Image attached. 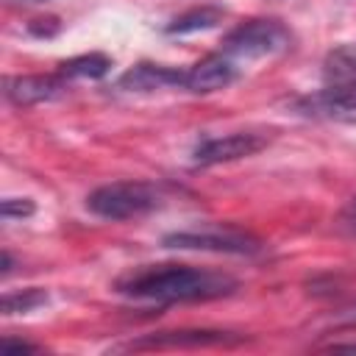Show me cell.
Wrapping results in <instances>:
<instances>
[{
    "label": "cell",
    "mask_w": 356,
    "mask_h": 356,
    "mask_svg": "<svg viewBox=\"0 0 356 356\" xmlns=\"http://www.w3.org/2000/svg\"><path fill=\"white\" fill-rule=\"evenodd\" d=\"M339 228L348 231V234H356V197L342 209V214H339Z\"/></svg>",
    "instance_id": "2e32d148"
},
{
    "label": "cell",
    "mask_w": 356,
    "mask_h": 356,
    "mask_svg": "<svg viewBox=\"0 0 356 356\" xmlns=\"http://www.w3.org/2000/svg\"><path fill=\"white\" fill-rule=\"evenodd\" d=\"M236 64L231 61V56L220 53V56H206L200 58L195 67L186 70L184 75V89L195 92V95H209L217 89H225L236 81Z\"/></svg>",
    "instance_id": "ba28073f"
},
{
    "label": "cell",
    "mask_w": 356,
    "mask_h": 356,
    "mask_svg": "<svg viewBox=\"0 0 356 356\" xmlns=\"http://www.w3.org/2000/svg\"><path fill=\"white\" fill-rule=\"evenodd\" d=\"M42 303H47V292L39 286H31L22 292H8V295H3V314H25Z\"/></svg>",
    "instance_id": "5bb4252c"
},
{
    "label": "cell",
    "mask_w": 356,
    "mask_h": 356,
    "mask_svg": "<svg viewBox=\"0 0 356 356\" xmlns=\"http://www.w3.org/2000/svg\"><path fill=\"white\" fill-rule=\"evenodd\" d=\"M108 70H111V58L103 56V53L75 56V58L61 64V75L64 78H103Z\"/></svg>",
    "instance_id": "7c38bea8"
},
{
    "label": "cell",
    "mask_w": 356,
    "mask_h": 356,
    "mask_svg": "<svg viewBox=\"0 0 356 356\" xmlns=\"http://www.w3.org/2000/svg\"><path fill=\"white\" fill-rule=\"evenodd\" d=\"M325 86H353L356 83V42H345L328 50L323 61Z\"/></svg>",
    "instance_id": "8fae6325"
},
{
    "label": "cell",
    "mask_w": 356,
    "mask_h": 356,
    "mask_svg": "<svg viewBox=\"0 0 356 356\" xmlns=\"http://www.w3.org/2000/svg\"><path fill=\"white\" fill-rule=\"evenodd\" d=\"M295 108L303 117L356 125V83L353 86H325L314 95L295 100Z\"/></svg>",
    "instance_id": "8992f818"
},
{
    "label": "cell",
    "mask_w": 356,
    "mask_h": 356,
    "mask_svg": "<svg viewBox=\"0 0 356 356\" xmlns=\"http://www.w3.org/2000/svg\"><path fill=\"white\" fill-rule=\"evenodd\" d=\"M289 44V31L275 19H250L225 36V53L234 58H264Z\"/></svg>",
    "instance_id": "3957f363"
},
{
    "label": "cell",
    "mask_w": 356,
    "mask_h": 356,
    "mask_svg": "<svg viewBox=\"0 0 356 356\" xmlns=\"http://www.w3.org/2000/svg\"><path fill=\"white\" fill-rule=\"evenodd\" d=\"M222 19V11L220 8H192L186 14H181L178 19H172L167 25V33H195V31H206V28H214L217 22Z\"/></svg>",
    "instance_id": "4fadbf2b"
},
{
    "label": "cell",
    "mask_w": 356,
    "mask_h": 356,
    "mask_svg": "<svg viewBox=\"0 0 356 356\" xmlns=\"http://www.w3.org/2000/svg\"><path fill=\"white\" fill-rule=\"evenodd\" d=\"M236 281L222 273L186 267V264H159L128 273L117 281V292L139 300L181 303V300H211L231 295Z\"/></svg>",
    "instance_id": "6da1fadb"
},
{
    "label": "cell",
    "mask_w": 356,
    "mask_h": 356,
    "mask_svg": "<svg viewBox=\"0 0 356 356\" xmlns=\"http://www.w3.org/2000/svg\"><path fill=\"white\" fill-rule=\"evenodd\" d=\"M242 337L225 331H164L145 339L131 342V350H170V348H214V345H236Z\"/></svg>",
    "instance_id": "9c48e42d"
},
{
    "label": "cell",
    "mask_w": 356,
    "mask_h": 356,
    "mask_svg": "<svg viewBox=\"0 0 356 356\" xmlns=\"http://www.w3.org/2000/svg\"><path fill=\"white\" fill-rule=\"evenodd\" d=\"M161 206V192L145 181H114L86 197V209L103 220H131Z\"/></svg>",
    "instance_id": "7a4b0ae2"
},
{
    "label": "cell",
    "mask_w": 356,
    "mask_h": 356,
    "mask_svg": "<svg viewBox=\"0 0 356 356\" xmlns=\"http://www.w3.org/2000/svg\"><path fill=\"white\" fill-rule=\"evenodd\" d=\"M267 145L264 134H253V131H234L225 136H211L203 139L195 153H192V164L195 167H214L222 161H236V159H248L253 153H259Z\"/></svg>",
    "instance_id": "5b68a950"
},
{
    "label": "cell",
    "mask_w": 356,
    "mask_h": 356,
    "mask_svg": "<svg viewBox=\"0 0 356 356\" xmlns=\"http://www.w3.org/2000/svg\"><path fill=\"white\" fill-rule=\"evenodd\" d=\"M350 323H356V309H353V314H350Z\"/></svg>",
    "instance_id": "ac0fdd59"
},
{
    "label": "cell",
    "mask_w": 356,
    "mask_h": 356,
    "mask_svg": "<svg viewBox=\"0 0 356 356\" xmlns=\"http://www.w3.org/2000/svg\"><path fill=\"white\" fill-rule=\"evenodd\" d=\"M161 245L178 250H211V253H236V256H248L261 248L259 239L239 231H175L167 234Z\"/></svg>",
    "instance_id": "277c9868"
},
{
    "label": "cell",
    "mask_w": 356,
    "mask_h": 356,
    "mask_svg": "<svg viewBox=\"0 0 356 356\" xmlns=\"http://www.w3.org/2000/svg\"><path fill=\"white\" fill-rule=\"evenodd\" d=\"M36 211V206H33V200L31 197H6L3 200V206H0V214H3V220H22V217H31Z\"/></svg>",
    "instance_id": "9a60e30c"
},
{
    "label": "cell",
    "mask_w": 356,
    "mask_h": 356,
    "mask_svg": "<svg viewBox=\"0 0 356 356\" xmlns=\"http://www.w3.org/2000/svg\"><path fill=\"white\" fill-rule=\"evenodd\" d=\"M67 92L64 75H14L6 78V97L14 106H39Z\"/></svg>",
    "instance_id": "52a82bcc"
},
{
    "label": "cell",
    "mask_w": 356,
    "mask_h": 356,
    "mask_svg": "<svg viewBox=\"0 0 356 356\" xmlns=\"http://www.w3.org/2000/svg\"><path fill=\"white\" fill-rule=\"evenodd\" d=\"M184 75L178 70L161 67V64H136L120 78V89L128 92H153V89H167V86H184Z\"/></svg>",
    "instance_id": "30bf717a"
},
{
    "label": "cell",
    "mask_w": 356,
    "mask_h": 356,
    "mask_svg": "<svg viewBox=\"0 0 356 356\" xmlns=\"http://www.w3.org/2000/svg\"><path fill=\"white\" fill-rule=\"evenodd\" d=\"M3 350H6V353H31V350H36V348H33V345H28V342L3 339Z\"/></svg>",
    "instance_id": "e0dca14e"
}]
</instances>
